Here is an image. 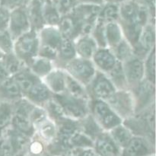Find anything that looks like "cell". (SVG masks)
<instances>
[{
	"instance_id": "cell-1",
	"label": "cell",
	"mask_w": 156,
	"mask_h": 156,
	"mask_svg": "<svg viewBox=\"0 0 156 156\" xmlns=\"http://www.w3.org/2000/svg\"><path fill=\"white\" fill-rule=\"evenodd\" d=\"M89 113L105 132H109L123 123V120L114 112L107 101L92 99Z\"/></svg>"
},
{
	"instance_id": "cell-2",
	"label": "cell",
	"mask_w": 156,
	"mask_h": 156,
	"mask_svg": "<svg viewBox=\"0 0 156 156\" xmlns=\"http://www.w3.org/2000/svg\"><path fill=\"white\" fill-rule=\"evenodd\" d=\"M39 47L38 32L31 29L14 41L13 53L27 66L38 56Z\"/></svg>"
},
{
	"instance_id": "cell-3",
	"label": "cell",
	"mask_w": 156,
	"mask_h": 156,
	"mask_svg": "<svg viewBox=\"0 0 156 156\" xmlns=\"http://www.w3.org/2000/svg\"><path fill=\"white\" fill-rule=\"evenodd\" d=\"M62 69L85 88L92 82L97 73V69L91 59H82L78 56L67 62Z\"/></svg>"
},
{
	"instance_id": "cell-4",
	"label": "cell",
	"mask_w": 156,
	"mask_h": 156,
	"mask_svg": "<svg viewBox=\"0 0 156 156\" xmlns=\"http://www.w3.org/2000/svg\"><path fill=\"white\" fill-rule=\"evenodd\" d=\"M107 103L123 121L135 115V103L129 89L118 90Z\"/></svg>"
},
{
	"instance_id": "cell-5",
	"label": "cell",
	"mask_w": 156,
	"mask_h": 156,
	"mask_svg": "<svg viewBox=\"0 0 156 156\" xmlns=\"http://www.w3.org/2000/svg\"><path fill=\"white\" fill-rule=\"evenodd\" d=\"M53 97L61 105L67 118L79 121L89 114L88 102L76 99L66 93L53 95Z\"/></svg>"
},
{
	"instance_id": "cell-6",
	"label": "cell",
	"mask_w": 156,
	"mask_h": 156,
	"mask_svg": "<svg viewBox=\"0 0 156 156\" xmlns=\"http://www.w3.org/2000/svg\"><path fill=\"white\" fill-rule=\"evenodd\" d=\"M129 90L133 96L135 114L143 112L155 105V85L146 79H144Z\"/></svg>"
},
{
	"instance_id": "cell-7",
	"label": "cell",
	"mask_w": 156,
	"mask_h": 156,
	"mask_svg": "<svg viewBox=\"0 0 156 156\" xmlns=\"http://www.w3.org/2000/svg\"><path fill=\"white\" fill-rule=\"evenodd\" d=\"M86 88L89 97L91 96L92 99L105 101L109 100L117 91L108 76L98 70L92 82Z\"/></svg>"
},
{
	"instance_id": "cell-8",
	"label": "cell",
	"mask_w": 156,
	"mask_h": 156,
	"mask_svg": "<svg viewBox=\"0 0 156 156\" xmlns=\"http://www.w3.org/2000/svg\"><path fill=\"white\" fill-rule=\"evenodd\" d=\"M8 30L14 41L21 35L31 30L26 7L11 11Z\"/></svg>"
},
{
	"instance_id": "cell-9",
	"label": "cell",
	"mask_w": 156,
	"mask_h": 156,
	"mask_svg": "<svg viewBox=\"0 0 156 156\" xmlns=\"http://www.w3.org/2000/svg\"><path fill=\"white\" fill-rule=\"evenodd\" d=\"M155 23L149 22L143 27L138 43L133 47V56L144 60L148 53L155 48Z\"/></svg>"
},
{
	"instance_id": "cell-10",
	"label": "cell",
	"mask_w": 156,
	"mask_h": 156,
	"mask_svg": "<svg viewBox=\"0 0 156 156\" xmlns=\"http://www.w3.org/2000/svg\"><path fill=\"white\" fill-rule=\"evenodd\" d=\"M122 65L129 89L135 87L145 79L143 59L133 56L129 59L122 62Z\"/></svg>"
},
{
	"instance_id": "cell-11",
	"label": "cell",
	"mask_w": 156,
	"mask_h": 156,
	"mask_svg": "<svg viewBox=\"0 0 156 156\" xmlns=\"http://www.w3.org/2000/svg\"><path fill=\"white\" fill-rule=\"evenodd\" d=\"M155 155L154 143L145 137L133 136L122 150L121 156H151Z\"/></svg>"
},
{
	"instance_id": "cell-12",
	"label": "cell",
	"mask_w": 156,
	"mask_h": 156,
	"mask_svg": "<svg viewBox=\"0 0 156 156\" xmlns=\"http://www.w3.org/2000/svg\"><path fill=\"white\" fill-rule=\"evenodd\" d=\"M94 150L99 156H121L122 150L108 132H102L94 141Z\"/></svg>"
},
{
	"instance_id": "cell-13",
	"label": "cell",
	"mask_w": 156,
	"mask_h": 156,
	"mask_svg": "<svg viewBox=\"0 0 156 156\" xmlns=\"http://www.w3.org/2000/svg\"><path fill=\"white\" fill-rule=\"evenodd\" d=\"M96 69L108 74L117 64V59L110 48H98L91 59Z\"/></svg>"
},
{
	"instance_id": "cell-14",
	"label": "cell",
	"mask_w": 156,
	"mask_h": 156,
	"mask_svg": "<svg viewBox=\"0 0 156 156\" xmlns=\"http://www.w3.org/2000/svg\"><path fill=\"white\" fill-rule=\"evenodd\" d=\"M66 72L63 69L55 67L48 75L41 79L53 95L65 93Z\"/></svg>"
},
{
	"instance_id": "cell-15",
	"label": "cell",
	"mask_w": 156,
	"mask_h": 156,
	"mask_svg": "<svg viewBox=\"0 0 156 156\" xmlns=\"http://www.w3.org/2000/svg\"><path fill=\"white\" fill-rule=\"evenodd\" d=\"M76 54L78 57L82 59H92L94 53L98 50V45L91 35H83L74 41Z\"/></svg>"
},
{
	"instance_id": "cell-16",
	"label": "cell",
	"mask_w": 156,
	"mask_h": 156,
	"mask_svg": "<svg viewBox=\"0 0 156 156\" xmlns=\"http://www.w3.org/2000/svg\"><path fill=\"white\" fill-rule=\"evenodd\" d=\"M53 94L47 87L41 79H39L24 98L34 105L43 107L47 101L51 98Z\"/></svg>"
},
{
	"instance_id": "cell-17",
	"label": "cell",
	"mask_w": 156,
	"mask_h": 156,
	"mask_svg": "<svg viewBox=\"0 0 156 156\" xmlns=\"http://www.w3.org/2000/svg\"><path fill=\"white\" fill-rule=\"evenodd\" d=\"M23 94L12 76L0 83V101L14 103L21 99Z\"/></svg>"
},
{
	"instance_id": "cell-18",
	"label": "cell",
	"mask_w": 156,
	"mask_h": 156,
	"mask_svg": "<svg viewBox=\"0 0 156 156\" xmlns=\"http://www.w3.org/2000/svg\"><path fill=\"white\" fill-rule=\"evenodd\" d=\"M43 2L41 0H30L26 6L32 30L38 32L45 26L43 17Z\"/></svg>"
},
{
	"instance_id": "cell-19",
	"label": "cell",
	"mask_w": 156,
	"mask_h": 156,
	"mask_svg": "<svg viewBox=\"0 0 156 156\" xmlns=\"http://www.w3.org/2000/svg\"><path fill=\"white\" fill-rule=\"evenodd\" d=\"M57 27L62 39L75 41L79 37V24L69 13L61 17Z\"/></svg>"
},
{
	"instance_id": "cell-20",
	"label": "cell",
	"mask_w": 156,
	"mask_h": 156,
	"mask_svg": "<svg viewBox=\"0 0 156 156\" xmlns=\"http://www.w3.org/2000/svg\"><path fill=\"white\" fill-rule=\"evenodd\" d=\"M40 44L48 46L58 50L62 37L58 30L57 26L45 25L38 31Z\"/></svg>"
},
{
	"instance_id": "cell-21",
	"label": "cell",
	"mask_w": 156,
	"mask_h": 156,
	"mask_svg": "<svg viewBox=\"0 0 156 156\" xmlns=\"http://www.w3.org/2000/svg\"><path fill=\"white\" fill-rule=\"evenodd\" d=\"M56 134L57 128L56 123L49 117L35 126L34 135L44 142L46 146L54 141Z\"/></svg>"
},
{
	"instance_id": "cell-22",
	"label": "cell",
	"mask_w": 156,
	"mask_h": 156,
	"mask_svg": "<svg viewBox=\"0 0 156 156\" xmlns=\"http://www.w3.org/2000/svg\"><path fill=\"white\" fill-rule=\"evenodd\" d=\"M65 93L79 100L85 102L89 101L90 97L87 88L66 73L65 78Z\"/></svg>"
},
{
	"instance_id": "cell-23",
	"label": "cell",
	"mask_w": 156,
	"mask_h": 156,
	"mask_svg": "<svg viewBox=\"0 0 156 156\" xmlns=\"http://www.w3.org/2000/svg\"><path fill=\"white\" fill-rule=\"evenodd\" d=\"M77 56L74 41L69 39H62L59 48H58L57 59L56 63H57L58 68H63L64 66L75 59Z\"/></svg>"
},
{
	"instance_id": "cell-24",
	"label": "cell",
	"mask_w": 156,
	"mask_h": 156,
	"mask_svg": "<svg viewBox=\"0 0 156 156\" xmlns=\"http://www.w3.org/2000/svg\"><path fill=\"white\" fill-rule=\"evenodd\" d=\"M54 62L46 58L37 56L27 65V69L40 79L48 75L54 67Z\"/></svg>"
},
{
	"instance_id": "cell-25",
	"label": "cell",
	"mask_w": 156,
	"mask_h": 156,
	"mask_svg": "<svg viewBox=\"0 0 156 156\" xmlns=\"http://www.w3.org/2000/svg\"><path fill=\"white\" fill-rule=\"evenodd\" d=\"M12 77L13 78L15 82L19 87L20 90L23 94V97H24L29 92V91L31 89V88L36 83L37 81L40 79L39 78L35 76L27 69V67L24 68V69H22Z\"/></svg>"
},
{
	"instance_id": "cell-26",
	"label": "cell",
	"mask_w": 156,
	"mask_h": 156,
	"mask_svg": "<svg viewBox=\"0 0 156 156\" xmlns=\"http://www.w3.org/2000/svg\"><path fill=\"white\" fill-rule=\"evenodd\" d=\"M105 34L107 46L110 49L114 47L124 39L121 26L118 21L105 24Z\"/></svg>"
},
{
	"instance_id": "cell-27",
	"label": "cell",
	"mask_w": 156,
	"mask_h": 156,
	"mask_svg": "<svg viewBox=\"0 0 156 156\" xmlns=\"http://www.w3.org/2000/svg\"><path fill=\"white\" fill-rule=\"evenodd\" d=\"M108 133L115 142L116 144L121 149V150H123V149L127 146L133 136L132 132L123 123L116 126L115 128L109 131Z\"/></svg>"
},
{
	"instance_id": "cell-28",
	"label": "cell",
	"mask_w": 156,
	"mask_h": 156,
	"mask_svg": "<svg viewBox=\"0 0 156 156\" xmlns=\"http://www.w3.org/2000/svg\"><path fill=\"white\" fill-rule=\"evenodd\" d=\"M78 124H79V130H81L84 133L86 134L87 136H88L94 141L99 134L104 132L103 129L98 124V123L93 118V117L91 115L90 113L83 119L79 120Z\"/></svg>"
},
{
	"instance_id": "cell-29",
	"label": "cell",
	"mask_w": 156,
	"mask_h": 156,
	"mask_svg": "<svg viewBox=\"0 0 156 156\" xmlns=\"http://www.w3.org/2000/svg\"><path fill=\"white\" fill-rule=\"evenodd\" d=\"M106 75L109 78L110 80L111 81L113 85H114L117 91L129 89L126 76H125L124 72H123L122 62L117 61L115 66Z\"/></svg>"
},
{
	"instance_id": "cell-30",
	"label": "cell",
	"mask_w": 156,
	"mask_h": 156,
	"mask_svg": "<svg viewBox=\"0 0 156 156\" xmlns=\"http://www.w3.org/2000/svg\"><path fill=\"white\" fill-rule=\"evenodd\" d=\"M98 21L102 23H109L119 21V4L105 2L101 7Z\"/></svg>"
},
{
	"instance_id": "cell-31",
	"label": "cell",
	"mask_w": 156,
	"mask_h": 156,
	"mask_svg": "<svg viewBox=\"0 0 156 156\" xmlns=\"http://www.w3.org/2000/svg\"><path fill=\"white\" fill-rule=\"evenodd\" d=\"M2 60L9 76H15L27 67V66L21 59H18L14 53L5 54L2 58Z\"/></svg>"
},
{
	"instance_id": "cell-32",
	"label": "cell",
	"mask_w": 156,
	"mask_h": 156,
	"mask_svg": "<svg viewBox=\"0 0 156 156\" xmlns=\"http://www.w3.org/2000/svg\"><path fill=\"white\" fill-rule=\"evenodd\" d=\"M43 17L45 25L57 26L62 16L51 2H45L43 5Z\"/></svg>"
},
{
	"instance_id": "cell-33",
	"label": "cell",
	"mask_w": 156,
	"mask_h": 156,
	"mask_svg": "<svg viewBox=\"0 0 156 156\" xmlns=\"http://www.w3.org/2000/svg\"><path fill=\"white\" fill-rule=\"evenodd\" d=\"M17 149L9 134L3 131L0 138V156H22Z\"/></svg>"
},
{
	"instance_id": "cell-34",
	"label": "cell",
	"mask_w": 156,
	"mask_h": 156,
	"mask_svg": "<svg viewBox=\"0 0 156 156\" xmlns=\"http://www.w3.org/2000/svg\"><path fill=\"white\" fill-rule=\"evenodd\" d=\"M13 115V103L0 101V132L10 126Z\"/></svg>"
},
{
	"instance_id": "cell-35",
	"label": "cell",
	"mask_w": 156,
	"mask_h": 156,
	"mask_svg": "<svg viewBox=\"0 0 156 156\" xmlns=\"http://www.w3.org/2000/svg\"><path fill=\"white\" fill-rule=\"evenodd\" d=\"M117 61L123 62L133 56V48L125 39L111 49Z\"/></svg>"
},
{
	"instance_id": "cell-36",
	"label": "cell",
	"mask_w": 156,
	"mask_h": 156,
	"mask_svg": "<svg viewBox=\"0 0 156 156\" xmlns=\"http://www.w3.org/2000/svg\"><path fill=\"white\" fill-rule=\"evenodd\" d=\"M145 79L155 85V49L153 48L145 58Z\"/></svg>"
},
{
	"instance_id": "cell-37",
	"label": "cell",
	"mask_w": 156,
	"mask_h": 156,
	"mask_svg": "<svg viewBox=\"0 0 156 156\" xmlns=\"http://www.w3.org/2000/svg\"><path fill=\"white\" fill-rule=\"evenodd\" d=\"M14 40L8 29L0 30V52L3 55L13 53Z\"/></svg>"
},
{
	"instance_id": "cell-38",
	"label": "cell",
	"mask_w": 156,
	"mask_h": 156,
	"mask_svg": "<svg viewBox=\"0 0 156 156\" xmlns=\"http://www.w3.org/2000/svg\"><path fill=\"white\" fill-rule=\"evenodd\" d=\"M61 16L69 13L75 6L79 4L77 0H50Z\"/></svg>"
},
{
	"instance_id": "cell-39",
	"label": "cell",
	"mask_w": 156,
	"mask_h": 156,
	"mask_svg": "<svg viewBox=\"0 0 156 156\" xmlns=\"http://www.w3.org/2000/svg\"><path fill=\"white\" fill-rule=\"evenodd\" d=\"M30 0H1L0 5L9 11H12L14 9H19V8L26 7Z\"/></svg>"
},
{
	"instance_id": "cell-40",
	"label": "cell",
	"mask_w": 156,
	"mask_h": 156,
	"mask_svg": "<svg viewBox=\"0 0 156 156\" xmlns=\"http://www.w3.org/2000/svg\"><path fill=\"white\" fill-rule=\"evenodd\" d=\"M10 12L9 9L0 5V30L8 29L10 18Z\"/></svg>"
},
{
	"instance_id": "cell-41",
	"label": "cell",
	"mask_w": 156,
	"mask_h": 156,
	"mask_svg": "<svg viewBox=\"0 0 156 156\" xmlns=\"http://www.w3.org/2000/svg\"><path fill=\"white\" fill-rule=\"evenodd\" d=\"M9 77H10V76L8 74L5 68L4 65H3L2 60L1 58V59H0V83L2 82L4 80H5V79H8Z\"/></svg>"
},
{
	"instance_id": "cell-42",
	"label": "cell",
	"mask_w": 156,
	"mask_h": 156,
	"mask_svg": "<svg viewBox=\"0 0 156 156\" xmlns=\"http://www.w3.org/2000/svg\"><path fill=\"white\" fill-rule=\"evenodd\" d=\"M77 2L78 3L82 4H90L99 6H101L105 3V0H77Z\"/></svg>"
},
{
	"instance_id": "cell-43",
	"label": "cell",
	"mask_w": 156,
	"mask_h": 156,
	"mask_svg": "<svg viewBox=\"0 0 156 156\" xmlns=\"http://www.w3.org/2000/svg\"><path fill=\"white\" fill-rule=\"evenodd\" d=\"M129 1V0H105V2H111V3H116V4H120L124 2Z\"/></svg>"
},
{
	"instance_id": "cell-44",
	"label": "cell",
	"mask_w": 156,
	"mask_h": 156,
	"mask_svg": "<svg viewBox=\"0 0 156 156\" xmlns=\"http://www.w3.org/2000/svg\"><path fill=\"white\" fill-rule=\"evenodd\" d=\"M28 155H29V156H51V155H50V154L47 153V151H46V152H42V153L36 154V155H29V154H28Z\"/></svg>"
},
{
	"instance_id": "cell-45",
	"label": "cell",
	"mask_w": 156,
	"mask_h": 156,
	"mask_svg": "<svg viewBox=\"0 0 156 156\" xmlns=\"http://www.w3.org/2000/svg\"><path fill=\"white\" fill-rule=\"evenodd\" d=\"M4 56V55H3L2 53L1 52H0V59H1V58H2V56Z\"/></svg>"
},
{
	"instance_id": "cell-46",
	"label": "cell",
	"mask_w": 156,
	"mask_h": 156,
	"mask_svg": "<svg viewBox=\"0 0 156 156\" xmlns=\"http://www.w3.org/2000/svg\"><path fill=\"white\" fill-rule=\"evenodd\" d=\"M22 156H29V155H28V154H27V153H25L24 155H23Z\"/></svg>"
},
{
	"instance_id": "cell-47",
	"label": "cell",
	"mask_w": 156,
	"mask_h": 156,
	"mask_svg": "<svg viewBox=\"0 0 156 156\" xmlns=\"http://www.w3.org/2000/svg\"><path fill=\"white\" fill-rule=\"evenodd\" d=\"M2 133H3V132H0V138H1L2 135Z\"/></svg>"
},
{
	"instance_id": "cell-48",
	"label": "cell",
	"mask_w": 156,
	"mask_h": 156,
	"mask_svg": "<svg viewBox=\"0 0 156 156\" xmlns=\"http://www.w3.org/2000/svg\"><path fill=\"white\" fill-rule=\"evenodd\" d=\"M0 2H1V0H0Z\"/></svg>"
}]
</instances>
